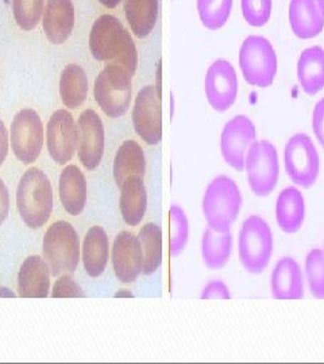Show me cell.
Listing matches in <instances>:
<instances>
[{
  "label": "cell",
  "instance_id": "6da1fadb",
  "mask_svg": "<svg viewBox=\"0 0 324 364\" xmlns=\"http://www.w3.org/2000/svg\"><path fill=\"white\" fill-rule=\"evenodd\" d=\"M88 45L92 57L103 64L122 66L134 76L138 68V52L132 36L120 19L103 14L92 23Z\"/></svg>",
  "mask_w": 324,
  "mask_h": 364
},
{
  "label": "cell",
  "instance_id": "7a4b0ae2",
  "mask_svg": "<svg viewBox=\"0 0 324 364\" xmlns=\"http://www.w3.org/2000/svg\"><path fill=\"white\" fill-rule=\"evenodd\" d=\"M15 203L19 218L27 228L45 227L54 209V193L48 174L39 168H28L18 182Z\"/></svg>",
  "mask_w": 324,
  "mask_h": 364
},
{
  "label": "cell",
  "instance_id": "3957f363",
  "mask_svg": "<svg viewBox=\"0 0 324 364\" xmlns=\"http://www.w3.org/2000/svg\"><path fill=\"white\" fill-rule=\"evenodd\" d=\"M242 195L238 183L229 176H218L208 183L202 201L203 216L207 227L216 232L231 230L241 213Z\"/></svg>",
  "mask_w": 324,
  "mask_h": 364
},
{
  "label": "cell",
  "instance_id": "277c9868",
  "mask_svg": "<svg viewBox=\"0 0 324 364\" xmlns=\"http://www.w3.org/2000/svg\"><path fill=\"white\" fill-rule=\"evenodd\" d=\"M42 257L49 264L53 277L75 274L81 262V240L72 223L54 221L42 240Z\"/></svg>",
  "mask_w": 324,
  "mask_h": 364
},
{
  "label": "cell",
  "instance_id": "5b68a950",
  "mask_svg": "<svg viewBox=\"0 0 324 364\" xmlns=\"http://www.w3.org/2000/svg\"><path fill=\"white\" fill-rule=\"evenodd\" d=\"M132 75L122 66L105 64L93 82L96 105L110 119L125 117L132 102Z\"/></svg>",
  "mask_w": 324,
  "mask_h": 364
},
{
  "label": "cell",
  "instance_id": "8992f818",
  "mask_svg": "<svg viewBox=\"0 0 324 364\" xmlns=\"http://www.w3.org/2000/svg\"><path fill=\"white\" fill-rule=\"evenodd\" d=\"M273 232L268 221L251 215L244 221L238 237V257L247 273H263L272 259Z\"/></svg>",
  "mask_w": 324,
  "mask_h": 364
},
{
  "label": "cell",
  "instance_id": "52a82bcc",
  "mask_svg": "<svg viewBox=\"0 0 324 364\" xmlns=\"http://www.w3.org/2000/svg\"><path fill=\"white\" fill-rule=\"evenodd\" d=\"M239 68L249 85L257 88L271 87L278 69L272 42L262 36H249L239 48Z\"/></svg>",
  "mask_w": 324,
  "mask_h": 364
},
{
  "label": "cell",
  "instance_id": "ba28073f",
  "mask_svg": "<svg viewBox=\"0 0 324 364\" xmlns=\"http://www.w3.org/2000/svg\"><path fill=\"white\" fill-rule=\"evenodd\" d=\"M9 131L14 156L27 166L37 162L45 146V126L38 112L33 108L19 109Z\"/></svg>",
  "mask_w": 324,
  "mask_h": 364
},
{
  "label": "cell",
  "instance_id": "9c48e42d",
  "mask_svg": "<svg viewBox=\"0 0 324 364\" xmlns=\"http://www.w3.org/2000/svg\"><path fill=\"white\" fill-rule=\"evenodd\" d=\"M245 171L251 192L257 197L271 195L280 178V159L276 146L261 139L247 150Z\"/></svg>",
  "mask_w": 324,
  "mask_h": 364
},
{
  "label": "cell",
  "instance_id": "30bf717a",
  "mask_svg": "<svg viewBox=\"0 0 324 364\" xmlns=\"http://www.w3.org/2000/svg\"><path fill=\"white\" fill-rule=\"evenodd\" d=\"M284 166L289 180L298 186L308 189L318 181L320 173V156L307 134L298 132L286 141Z\"/></svg>",
  "mask_w": 324,
  "mask_h": 364
},
{
  "label": "cell",
  "instance_id": "8fae6325",
  "mask_svg": "<svg viewBox=\"0 0 324 364\" xmlns=\"http://www.w3.org/2000/svg\"><path fill=\"white\" fill-rule=\"evenodd\" d=\"M131 120L135 134L145 144H161L164 136L162 105L155 85H145L138 91L132 105Z\"/></svg>",
  "mask_w": 324,
  "mask_h": 364
},
{
  "label": "cell",
  "instance_id": "7c38bea8",
  "mask_svg": "<svg viewBox=\"0 0 324 364\" xmlns=\"http://www.w3.org/2000/svg\"><path fill=\"white\" fill-rule=\"evenodd\" d=\"M45 144L57 165H68L78 150V120L69 109L54 111L45 127Z\"/></svg>",
  "mask_w": 324,
  "mask_h": 364
},
{
  "label": "cell",
  "instance_id": "4fadbf2b",
  "mask_svg": "<svg viewBox=\"0 0 324 364\" xmlns=\"http://www.w3.org/2000/svg\"><path fill=\"white\" fill-rule=\"evenodd\" d=\"M105 150V130L99 114L87 108L78 119V162L88 171L98 169L103 161Z\"/></svg>",
  "mask_w": 324,
  "mask_h": 364
},
{
  "label": "cell",
  "instance_id": "5bb4252c",
  "mask_svg": "<svg viewBox=\"0 0 324 364\" xmlns=\"http://www.w3.org/2000/svg\"><path fill=\"white\" fill-rule=\"evenodd\" d=\"M239 82L236 70L227 60L219 58L208 66L204 93L208 105L216 112L229 111L236 102Z\"/></svg>",
  "mask_w": 324,
  "mask_h": 364
},
{
  "label": "cell",
  "instance_id": "9a60e30c",
  "mask_svg": "<svg viewBox=\"0 0 324 364\" xmlns=\"http://www.w3.org/2000/svg\"><path fill=\"white\" fill-rule=\"evenodd\" d=\"M257 141V129L250 117L236 115L230 119L221 135V151L224 162L236 171L245 170V158L250 146Z\"/></svg>",
  "mask_w": 324,
  "mask_h": 364
},
{
  "label": "cell",
  "instance_id": "2e32d148",
  "mask_svg": "<svg viewBox=\"0 0 324 364\" xmlns=\"http://www.w3.org/2000/svg\"><path fill=\"white\" fill-rule=\"evenodd\" d=\"M111 264L120 284H134L143 273V251L138 235L122 231L111 246Z\"/></svg>",
  "mask_w": 324,
  "mask_h": 364
},
{
  "label": "cell",
  "instance_id": "e0dca14e",
  "mask_svg": "<svg viewBox=\"0 0 324 364\" xmlns=\"http://www.w3.org/2000/svg\"><path fill=\"white\" fill-rule=\"evenodd\" d=\"M52 272L41 255H30L18 272L16 287L21 299H46L52 290Z\"/></svg>",
  "mask_w": 324,
  "mask_h": 364
},
{
  "label": "cell",
  "instance_id": "ac0fdd59",
  "mask_svg": "<svg viewBox=\"0 0 324 364\" xmlns=\"http://www.w3.org/2000/svg\"><path fill=\"white\" fill-rule=\"evenodd\" d=\"M76 25L73 0H46L41 26L53 45H63L70 38Z\"/></svg>",
  "mask_w": 324,
  "mask_h": 364
},
{
  "label": "cell",
  "instance_id": "d6986e66",
  "mask_svg": "<svg viewBox=\"0 0 324 364\" xmlns=\"http://www.w3.org/2000/svg\"><path fill=\"white\" fill-rule=\"evenodd\" d=\"M58 197L65 212L78 216L84 212L88 201V183L85 174L76 165L68 164L58 177Z\"/></svg>",
  "mask_w": 324,
  "mask_h": 364
},
{
  "label": "cell",
  "instance_id": "ffe728a7",
  "mask_svg": "<svg viewBox=\"0 0 324 364\" xmlns=\"http://www.w3.org/2000/svg\"><path fill=\"white\" fill-rule=\"evenodd\" d=\"M288 16L298 38H315L324 28V0H291Z\"/></svg>",
  "mask_w": 324,
  "mask_h": 364
},
{
  "label": "cell",
  "instance_id": "44dd1931",
  "mask_svg": "<svg viewBox=\"0 0 324 364\" xmlns=\"http://www.w3.org/2000/svg\"><path fill=\"white\" fill-rule=\"evenodd\" d=\"M111 257L108 235L102 225H92L81 240V263L90 278L103 275Z\"/></svg>",
  "mask_w": 324,
  "mask_h": 364
},
{
  "label": "cell",
  "instance_id": "7402d4cb",
  "mask_svg": "<svg viewBox=\"0 0 324 364\" xmlns=\"http://www.w3.org/2000/svg\"><path fill=\"white\" fill-rule=\"evenodd\" d=\"M119 209L129 227H137L147 210V191L141 176H132L119 186Z\"/></svg>",
  "mask_w": 324,
  "mask_h": 364
},
{
  "label": "cell",
  "instance_id": "603a6c76",
  "mask_svg": "<svg viewBox=\"0 0 324 364\" xmlns=\"http://www.w3.org/2000/svg\"><path fill=\"white\" fill-rule=\"evenodd\" d=\"M273 299H301L304 297L303 272L298 260L286 257L274 266L271 279Z\"/></svg>",
  "mask_w": 324,
  "mask_h": 364
},
{
  "label": "cell",
  "instance_id": "cb8c5ba5",
  "mask_svg": "<svg viewBox=\"0 0 324 364\" xmlns=\"http://www.w3.org/2000/svg\"><path fill=\"white\" fill-rule=\"evenodd\" d=\"M305 219V200L296 186H286L276 201V220L286 234H295Z\"/></svg>",
  "mask_w": 324,
  "mask_h": 364
},
{
  "label": "cell",
  "instance_id": "d4e9b609",
  "mask_svg": "<svg viewBox=\"0 0 324 364\" xmlns=\"http://www.w3.org/2000/svg\"><path fill=\"white\" fill-rule=\"evenodd\" d=\"M58 92L66 109H78L84 105L90 95V80L84 68L78 64L65 65L60 75Z\"/></svg>",
  "mask_w": 324,
  "mask_h": 364
},
{
  "label": "cell",
  "instance_id": "484cf974",
  "mask_svg": "<svg viewBox=\"0 0 324 364\" xmlns=\"http://www.w3.org/2000/svg\"><path fill=\"white\" fill-rule=\"evenodd\" d=\"M298 80L301 90L315 96L324 90V49L311 46L304 49L298 61Z\"/></svg>",
  "mask_w": 324,
  "mask_h": 364
},
{
  "label": "cell",
  "instance_id": "4316f807",
  "mask_svg": "<svg viewBox=\"0 0 324 364\" xmlns=\"http://www.w3.org/2000/svg\"><path fill=\"white\" fill-rule=\"evenodd\" d=\"M146 173V156L142 146L127 139L117 147L113 162V176L117 188L132 176L143 177Z\"/></svg>",
  "mask_w": 324,
  "mask_h": 364
},
{
  "label": "cell",
  "instance_id": "83f0119b",
  "mask_svg": "<svg viewBox=\"0 0 324 364\" xmlns=\"http://www.w3.org/2000/svg\"><path fill=\"white\" fill-rule=\"evenodd\" d=\"M125 16L131 33L137 38H147L157 25L158 0H123Z\"/></svg>",
  "mask_w": 324,
  "mask_h": 364
},
{
  "label": "cell",
  "instance_id": "f1b7e54d",
  "mask_svg": "<svg viewBox=\"0 0 324 364\" xmlns=\"http://www.w3.org/2000/svg\"><path fill=\"white\" fill-rule=\"evenodd\" d=\"M233 251V235L227 232H216L207 227L202 237V258L209 270H221L231 258Z\"/></svg>",
  "mask_w": 324,
  "mask_h": 364
},
{
  "label": "cell",
  "instance_id": "f546056e",
  "mask_svg": "<svg viewBox=\"0 0 324 364\" xmlns=\"http://www.w3.org/2000/svg\"><path fill=\"white\" fill-rule=\"evenodd\" d=\"M143 251V275H153L164 260V232L156 223H146L138 232Z\"/></svg>",
  "mask_w": 324,
  "mask_h": 364
},
{
  "label": "cell",
  "instance_id": "4dcf8cb0",
  "mask_svg": "<svg viewBox=\"0 0 324 364\" xmlns=\"http://www.w3.org/2000/svg\"><path fill=\"white\" fill-rule=\"evenodd\" d=\"M189 220L187 212L177 204L169 208V254L179 257L188 246Z\"/></svg>",
  "mask_w": 324,
  "mask_h": 364
},
{
  "label": "cell",
  "instance_id": "1f68e13d",
  "mask_svg": "<svg viewBox=\"0 0 324 364\" xmlns=\"http://www.w3.org/2000/svg\"><path fill=\"white\" fill-rule=\"evenodd\" d=\"M202 25L216 31L227 23L233 11V0H196Z\"/></svg>",
  "mask_w": 324,
  "mask_h": 364
},
{
  "label": "cell",
  "instance_id": "d6a6232c",
  "mask_svg": "<svg viewBox=\"0 0 324 364\" xmlns=\"http://www.w3.org/2000/svg\"><path fill=\"white\" fill-rule=\"evenodd\" d=\"M15 23L23 31H33L38 27L45 10L46 0H11Z\"/></svg>",
  "mask_w": 324,
  "mask_h": 364
},
{
  "label": "cell",
  "instance_id": "836d02e7",
  "mask_svg": "<svg viewBox=\"0 0 324 364\" xmlns=\"http://www.w3.org/2000/svg\"><path fill=\"white\" fill-rule=\"evenodd\" d=\"M305 275L310 291L315 299H324V252L313 248L305 257Z\"/></svg>",
  "mask_w": 324,
  "mask_h": 364
},
{
  "label": "cell",
  "instance_id": "e575fe53",
  "mask_svg": "<svg viewBox=\"0 0 324 364\" xmlns=\"http://www.w3.org/2000/svg\"><path fill=\"white\" fill-rule=\"evenodd\" d=\"M241 9L250 26H265L272 16L273 0H241Z\"/></svg>",
  "mask_w": 324,
  "mask_h": 364
},
{
  "label": "cell",
  "instance_id": "d590c367",
  "mask_svg": "<svg viewBox=\"0 0 324 364\" xmlns=\"http://www.w3.org/2000/svg\"><path fill=\"white\" fill-rule=\"evenodd\" d=\"M52 299H84L85 291L73 278V274H63L56 277L51 290Z\"/></svg>",
  "mask_w": 324,
  "mask_h": 364
},
{
  "label": "cell",
  "instance_id": "8d00e7d4",
  "mask_svg": "<svg viewBox=\"0 0 324 364\" xmlns=\"http://www.w3.org/2000/svg\"><path fill=\"white\" fill-rule=\"evenodd\" d=\"M202 299H231V291L229 287L221 281V279H214L209 281L206 287H203Z\"/></svg>",
  "mask_w": 324,
  "mask_h": 364
},
{
  "label": "cell",
  "instance_id": "74e56055",
  "mask_svg": "<svg viewBox=\"0 0 324 364\" xmlns=\"http://www.w3.org/2000/svg\"><path fill=\"white\" fill-rule=\"evenodd\" d=\"M312 130L319 144L324 149V97H322L312 112Z\"/></svg>",
  "mask_w": 324,
  "mask_h": 364
},
{
  "label": "cell",
  "instance_id": "f35d334b",
  "mask_svg": "<svg viewBox=\"0 0 324 364\" xmlns=\"http://www.w3.org/2000/svg\"><path fill=\"white\" fill-rule=\"evenodd\" d=\"M10 213V192L6 182L0 178V225L4 224Z\"/></svg>",
  "mask_w": 324,
  "mask_h": 364
},
{
  "label": "cell",
  "instance_id": "ab89813d",
  "mask_svg": "<svg viewBox=\"0 0 324 364\" xmlns=\"http://www.w3.org/2000/svg\"><path fill=\"white\" fill-rule=\"evenodd\" d=\"M10 153V131L0 119V166L6 162Z\"/></svg>",
  "mask_w": 324,
  "mask_h": 364
},
{
  "label": "cell",
  "instance_id": "60d3db41",
  "mask_svg": "<svg viewBox=\"0 0 324 364\" xmlns=\"http://www.w3.org/2000/svg\"><path fill=\"white\" fill-rule=\"evenodd\" d=\"M98 1H99L103 7L108 9V10H114V9H117L120 3H123V0H98Z\"/></svg>",
  "mask_w": 324,
  "mask_h": 364
},
{
  "label": "cell",
  "instance_id": "b9f144b4",
  "mask_svg": "<svg viewBox=\"0 0 324 364\" xmlns=\"http://www.w3.org/2000/svg\"><path fill=\"white\" fill-rule=\"evenodd\" d=\"M114 297L115 299H134V294L131 293L130 289H119L114 294Z\"/></svg>",
  "mask_w": 324,
  "mask_h": 364
},
{
  "label": "cell",
  "instance_id": "7bdbcfd3",
  "mask_svg": "<svg viewBox=\"0 0 324 364\" xmlns=\"http://www.w3.org/2000/svg\"><path fill=\"white\" fill-rule=\"evenodd\" d=\"M323 252H324V251H323Z\"/></svg>",
  "mask_w": 324,
  "mask_h": 364
}]
</instances>
